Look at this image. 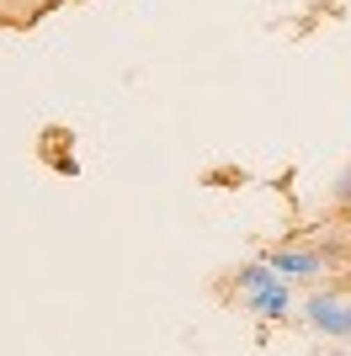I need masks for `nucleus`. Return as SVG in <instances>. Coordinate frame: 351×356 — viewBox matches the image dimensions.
<instances>
[{
  "instance_id": "nucleus-3",
  "label": "nucleus",
  "mask_w": 351,
  "mask_h": 356,
  "mask_svg": "<svg viewBox=\"0 0 351 356\" xmlns=\"http://www.w3.org/2000/svg\"><path fill=\"white\" fill-rule=\"evenodd\" d=\"M272 271H277L282 282H292V277H320L325 271V255L320 250H272Z\"/></svg>"
},
{
  "instance_id": "nucleus-5",
  "label": "nucleus",
  "mask_w": 351,
  "mask_h": 356,
  "mask_svg": "<svg viewBox=\"0 0 351 356\" xmlns=\"http://www.w3.org/2000/svg\"><path fill=\"white\" fill-rule=\"evenodd\" d=\"M336 197H341V202H351V170H346V176H341V186H336Z\"/></svg>"
},
{
  "instance_id": "nucleus-4",
  "label": "nucleus",
  "mask_w": 351,
  "mask_h": 356,
  "mask_svg": "<svg viewBox=\"0 0 351 356\" xmlns=\"http://www.w3.org/2000/svg\"><path fill=\"white\" fill-rule=\"evenodd\" d=\"M277 282V271H272V261H250L245 271H240V293H256V287Z\"/></svg>"
},
{
  "instance_id": "nucleus-1",
  "label": "nucleus",
  "mask_w": 351,
  "mask_h": 356,
  "mask_svg": "<svg viewBox=\"0 0 351 356\" xmlns=\"http://www.w3.org/2000/svg\"><path fill=\"white\" fill-rule=\"evenodd\" d=\"M304 314H309V325L320 330V335H330V341H346L351 335V303L336 298V293H314L304 303Z\"/></svg>"
},
{
  "instance_id": "nucleus-2",
  "label": "nucleus",
  "mask_w": 351,
  "mask_h": 356,
  "mask_svg": "<svg viewBox=\"0 0 351 356\" xmlns=\"http://www.w3.org/2000/svg\"><path fill=\"white\" fill-rule=\"evenodd\" d=\"M245 309L256 314V319H282V314H292V293H288V282H266V287H256V293H245Z\"/></svg>"
}]
</instances>
